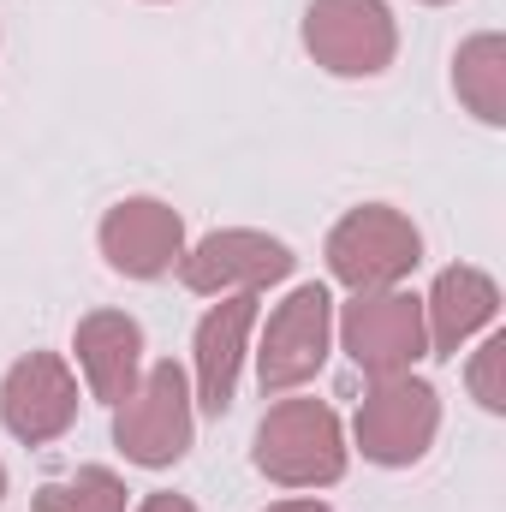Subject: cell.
Listing matches in <instances>:
<instances>
[{
	"label": "cell",
	"instance_id": "cell-1",
	"mask_svg": "<svg viewBox=\"0 0 506 512\" xmlns=\"http://www.w3.org/2000/svg\"><path fill=\"white\" fill-rule=\"evenodd\" d=\"M256 471L280 489H328L346 477V429L328 399H280L256 423Z\"/></svg>",
	"mask_w": 506,
	"mask_h": 512
},
{
	"label": "cell",
	"instance_id": "cell-2",
	"mask_svg": "<svg viewBox=\"0 0 506 512\" xmlns=\"http://www.w3.org/2000/svg\"><path fill=\"white\" fill-rule=\"evenodd\" d=\"M191 429H197V411H191V382L173 358L149 364L137 387L114 405V447L126 453L131 465L143 471H167L191 453Z\"/></svg>",
	"mask_w": 506,
	"mask_h": 512
},
{
	"label": "cell",
	"instance_id": "cell-3",
	"mask_svg": "<svg viewBox=\"0 0 506 512\" xmlns=\"http://www.w3.org/2000/svg\"><path fill=\"white\" fill-rule=\"evenodd\" d=\"M328 274L352 292H381V286H399L417 262H423V233L411 227V215H399L393 203H364V209H346L328 233Z\"/></svg>",
	"mask_w": 506,
	"mask_h": 512
},
{
	"label": "cell",
	"instance_id": "cell-4",
	"mask_svg": "<svg viewBox=\"0 0 506 512\" xmlns=\"http://www.w3.org/2000/svg\"><path fill=\"white\" fill-rule=\"evenodd\" d=\"M340 346H346V358L370 382H381V376H411V364L429 358L423 298L405 292V286L352 292V304L340 310Z\"/></svg>",
	"mask_w": 506,
	"mask_h": 512
},
{
	"label": "cell",
	"instance_id": "cell-5",
	"mask_svg": "<svg viewBox=\"0 0 506 512\" xmlns=\"http://www.w3.org/2000/svg\"><path fill=\"white\" fill-rule=\"evenodd\" d=\"M358 453L370 465H387V471H405L417 465L435 435H441V393L417 376H381L364 399H358Z\"/></svg>",
	"mask_w": 506,
	"mask_h": 512
},
{
	"label": "cell",
	"instance_id": "cell-6",
	"mask_svg": "<svg viewBox=\"0 0 506 512\" xmlns=\"http://www.w3.org/2000/svg\"><path fill=\"white\" fill-rule=\"evenodd\" d=\"M328 346H334V298H328V286H316V280L292 286L286 304L268 310L262 340H256V382H262V393L304 387L328 364Z\"/></svg>",
	"mask_w": 506,
	"mask_h": 512
},
{
	"label": "cell",
	"instance_id": "cell-7",
	"mask_svg": "<svg viewBox=\"0 0 506 512\" xmlns=\"http://www.w3.org/2000/svg\"><path fill=\"white\" fill-rule=\"evenodd\" d=\"M304 48L334 78H376L399 54V24H393L387 0H310Z\"/></svg>",
	"mask_w": 506,
	"mask_h": 512
},
{
	"label": "cell",
	"instance_id": "cell-8",
	"mask_svg": "<svg viewBox=\"0 0 506 512\" xmlns=\"http://www.w3.org/2000/svg\"><path fill=\"white\" fill-rule=\"evenodd\" d=\"M298 268V256L286 251L280 239L251 233V227H221L197 245H185L179 256V280L197 298H233V292H262L274 280H286Z\"/></svg>",
	"mask_w": 506,
	"mask_h": 512
},
{
	"label": "cell",
	"instance_id": "cell-9",
	"mask_svg": "<svg viewBox=\"0 0 506 512\" xmlns=\"http://www.w3.org/2000/svg\"><path fill=\"white\" fill-rule=\"evenodd\" d=\"M0 423L24 447H48L78 423V376L60 352H30L0 382Z\"/></svg>",
	"mask_w": 506,
	"mask_h": 512
},
{
	"label": "cell",
	"instance_id": "cell-10",
	"mask_svg": "<svg viewBox=\"0 0 506 512\" xmlns=\"http://www.w3.org/2000/svg\"><path fill=\"white\" fill-rule=\"evenodd\" d=\"M96 239H102V256H108L114 274H126V280H161L185 256V221L161 197H126V203H114L102 215Z\"/></svg>",
	"mask_w": 506,
	"mask_h": 512
},
{
	"label": "cell",
	"instance_id": "cell-11",
	"mask_svg": "<svg viewBox=\"0 0 506 512\" xmlns=\"http://www.w3.org/2000/svg\"><path fill=\"white\" fill-rule=\"evenodd\" d=\"M256 316H262V298L233 292V298L209 304V316L197 322V340H191L197 393H191V405H203L209 417H227L233 399H239V370H245V352H251Z\"/></svg>",
	"mask_w": 506,
	"mask_h": 512
},
{
	"label": "cell",
	"instance_id": "cell-12",
	"mask_svg": "<svg viewBox=\"0 0 506 512\" xmlns=\"http://www.w3.org/2000/svg\"><path fill=\"white\" fill-rule=\"evenodd\" d=\"M501 316V286L495 274L471 268V262H453L435 274L429 298H423V334H429V358H459V346L471 334H483L489 322Z\"/></svg>",
	"mask_w": 506,
	"mask_h": 512
},
{
	"label": "cell",
	"instance_id": "cell-13",
	"mask_svg": "<svg viewBox=\"0 0 506 512\" xmlns=\"http://www.w3.org/2000/svg\"><path fill=\"white\" fill-rule=\"evenodd\" d=\"M72 352H78V370L84 387L102 399V405H120L137 376H143V328L126 310H90L78 328H72Z\"/></svg>",
	"mask_w": 506,
	"mask_h": 512
},
{
	"label": "cell",
	"instance_id": "cell-14",
	"mask_svg": "<svg viewBox=\"0 0 506 512\" xmlns=\"http://www.w3.org/2000/svg\"><path fill=\"white\" fill-rule=\"evenodd\" d=\"M453 90H459V102L483 126H506V36L501 30H483V36L459 42V54H453Z\"/></svg>",
	"mask_w": 506,
	"mask_h": 512
},
{
	"label": "cell",
	"instance_id": "cell-15",
	"mask_svg": "<svg viewBox=\"0 0 506 512\" xmlns=\"http://www.w3.org/2000/svg\"><path fill=\"white\" fill-rule=\"evenodd\" d=\"M30 512H126V483L108 465H84L66 483H42Z\"/></svg>",
	"mask_w": 506,
	"mask_h": 512
},
{
	"label": "cell",
	"instance_id": "cell-16",
	"mask_svg": "<svg viewBox=\"0 0 506 512\" xmlns=\"http://www.w3.org/2000/svg\"><path fill=\"white\" fill-rule=\"evenodd\" d=\"M465 382L477 393V405L483 411H506V334H489L483 346H477V358H471V370H465Z\"/></svg>",
	"mask_w": 506,
	"mask_h": 512
},
{
	"label": "cell",
	"instance_id": "cell-17",
	"mask_svg": "<svg viewBox=\"0 0 506 512\" xmlns=\"http://www.w3.org/2000/svg\"><path fill=\"white\" fill-rule=\"evenodd\" d=\"M137 512H197V501H185V495H143Z\"/></svg>",
	"mask_w": 506,
	"mask_h": 512
},
{
	"label": "cell",
	"instance_id": "cell-18",
	"mask_svg": "<svg viewBox=\"0 0 506 512\" xmlns=\"http://www.w3.org/2000/svg\"><path fill=\"white\" fill-rule=\"evenodd\" d=\"M262 512H334L328 501H274V507H262Z\"/></svg>",
	"mask_w": 506,
	"mask_h": 512
},
{
	"label": "cell",
	"instance_id": "cell-19",
	"mask_svg": "<svg viewBox=\"0 0 506 512\" xmlns=\"http://www.w3.org/2000/svg\"><path fill=\"white\" fill-rule=\"evenodd\" d=\"M0 501H6V465H0Z\"/></svg>",
	"mask_w": 506,
	"mask_h": 512
},
{
	"label": "cell",
	"instance_id": "cell-20",
	"mask_svg": "<svg viewBox=\"0 0 506 512\" xmlns=\"http://www.w3.org/2000/svg\"><path fill=\"white\" fill-rule=\"evenodd\" d=\"M423 6H447V0H423Z\"/></svg>",
	"mask_w": 506,
	"mask_h": 512
}]
</instances>
